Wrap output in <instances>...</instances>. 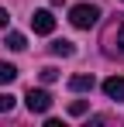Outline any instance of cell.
<instances>
[{"label": "cell", "instance_id": "obj_1", "mask_svg": "<svg viewBox=\"0 0 124 127\" xmlns=\"http://www.w3.org/2000/svg\"><path fill=\"white\" fill-rule=\"evenodd\" d=\"M69 21L86 31V28H93V24L100 21V7H93V3H76V7L69 10Z\"/></svg>", "mask_w": 124, "mask_h": 127}, {"label": "cell", "instance_id": "obj_2", "mask_svg": "<svg viewBox=\"0 0 124 127\" xmlns=\"http://www.w3.org/2000/svg\"><path fill=\"white\" fill-rule=\"evenodd\" d=\"M24 103L31 113H48V106H52V96L45 93V89H28L24 93Z\"/></svg>", "mask_w": 124, "mask_h": 127}, {"label": "cell", "instance_id": "obj_3", "mask_svg": "<svg viewBox=\"0 0 124 127\" xmlns=\"http://www.w3.org/2000/svg\"><path fill=\"white\" fill-rule=\"evenodd\" d=\"M31 28H35V34H52V31H55V17H52V10H35Z\"/></svg>", "mask_w": 124, "mask_h": 127}, {"label": "cell", "instance_id": "obj_4", "mask_svg": "<svg viewBox=\"0 0 124 127\" xmlns=\"http://www.w3.org/2000/svg\"><path fill=\"white\" fill-rule=\"evenodd\" d=\"M103 93H107V100H117V103H124V79H121V76L103 79Z\"/></svg>", "mask_w": 124, "mask_h": 127}, {"label": "cell", "instance_id": "obj_5", "mask_svg": "<svg viewBox=\"0 0 124 127\" xmlns=\"http://www.w3.org/2000/svg\"><path fill=\"white\" fill-rule=\"evenodd\" d=\"M93 86H97L93 76H72V79H69V89H72V93H93Z\"/></svg>", "mask_w": 124, "mask_h": 127}, {"label": "cell", "instance_id": "obj_6", "mask_svg": "<svg viewBox=\"0 0 124 127\" xmlns=\"http://www.w3.org/2000/svg\"><path fill=\"white\" fill-rule=\"evenodd\" d=\"M17 79V69L10 62H0V86H7V83H14Z\"/></svg>", "mask_w": 124, "mask_h": 127}, {"label": "cell", "instance_id": "obj_7", "mask_svg": "<svg viewBox=\"0 0 124 127\" xmlns=\"http://www.w3.org/2000/svg\"><path fill=\"white\" fill-rule=\"evenodd\" d=\"M7 48H14V52H21V48H28V41H24V34H21V31H10V34H7Z\"/></svg>", "mask_w": 124, "mask_h": 127}, {"label": "cell", "instance_id": "obj_8", "mask_svg": "<svg viewBox=\"0 0 124 127\" xmlns=\"http://www.w3.org/2000/svg\"><path fill=\"white\" fill-rule=\"evenodd\" d=\"M114 41H117V48H110V55H121V59H124V24H117V31H114Z\"/></svg>", "mask_w": 124, "mask_h": 127}, {"label": "cell", "instance_id": "obj_9", "mask_svg": "<svg viewBox=\"0 0 124 127\" xmlns=\"http://www.w3.org/2000/svg\"><path fill=\"white\" fill-rule=\"evenodd\" d=\"M52 52L65 59V55H72V45H69V41H52Z\"/></svg>", "mask_w": 124, "mask_h": 127}, {"label": "cell", "instance_id": "obj_10", "mask_svg": "<svg viewBox=\"0 0 124 127\" xmlns=\"http://www.w3.org/2000/svg\"><path fill=\"white\" fill-rule=\"evenodd\" d=\"M10 106H14V96L10 93H0V113H7Z\"/></svg>", "mask_w": 124, "mask_h": 127}, {"label": "cell", "instance_id": "obj_11", "mask_svg": "<svg viewBox=\"0 0 124 127\" xmlns=\"http://www.w3.org/2000/svg\"><path fill=\"white\" fill-rule=\"evenodd\" d=\"M69 113H72V117H83V113H86V103H83V100L69 103Z\"/></svg>", "mask_w": 124, "mask_h": 127}, {"label": "cell", "instance_id": "obj_12", "mask_svg": "<svg viewBox=\"0 0 124 127\" xmlns=\"http://www.w3.org/2000/svg\"><path fill=\"white\" fill-rule=\"evenodd\" d=\"M55 76H59V72H55V69H41V79H45V83H52V79H55Z\"/></svg>", "mask_w": 124, "mask_h": 127}, {"label": "cell", "instance_id": "obj_13", "mask_svg": "<svg viewBox=\"0 0 124 127\" xmlns=\"http://www.w3.org/2000/svg\"><path fill=\"white\" fill-rule=\"evenodd\" d=\"M0 28H7V10L0 7Z\"/></svg>", "mask_w": 124, "mask_h": 127}]
</instances>
